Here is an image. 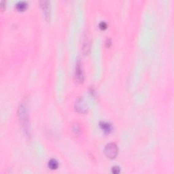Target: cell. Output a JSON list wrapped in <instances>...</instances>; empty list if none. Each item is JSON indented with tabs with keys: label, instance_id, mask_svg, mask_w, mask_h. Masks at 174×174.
<instances>
[{
	"label": "cell",
	"instance_id": "obj_5",
	"mask_svg": "<svg viewBox=\"0 0 174 174\" xmlns=\"http://www.w3.org/2000/svg\"><path fill=\"white\" fill-rule=\"evenodd\" d=\"M40 5L44 12V14L45 15V17L46 18V19L48 20L50 18V2L48 1H41Z\"/></svg>",
	"mask_w": 174,
	"mask_h": 174
},
{
	"label": "cell",
	"instance_id": "obj_6",
	"mask_svg": "<svg viewBox=\"0 0 174 174\" xmlns=\"http://www.w3.org/2000/svg\"><path fill=\"white\" fill-rule=\"evenodd\" d=\"M100 126H101V128L102 129V130H103V131L106 133H109L111 132L112 129V125H110V123L106 122H101Z\"/></svg>",
	"mask_w": 174,
	"mask_h": 174
},
{
	"label": "cell",
	"instance_id": "obj_10",
	"mask_svg": "<svg viewBox=\"0 0 174 174\" xmlns=\"http://www.w3.org/2000/svg\"><path fill=\"white\" fill-rule=\"evenodd\" d=\"M112 172L113 173H115V174L119 173L120 172H121V169H120V167H117V166L113 167L112 169Z\"/></svg>",
	"mask_w": 174,
	"mask_h": 174
},
{
	"label": "cell",
	"instance_id": "obj_4",
	"mask_svg": "<svg viewBox=\"0 0 174 174\" xmlns=\"http://www.w3.org/2000/svg\"><path fill=\"white\" fill-rule=\"evenodd\" d=\"M75 80L79 83H82L84 81V75L82 69L81 67V63L80 61H78L76 63V67H75Z\"/></svg>",
	"mask_w": 174,
	"mask_h": 174
},
{
	"label": "cell",
	"instance_id": "obj_7",
	"mask_svg": "<svg viewBox=\"0 0 174 174\" xmlns=\"http://www.w3.org/2000/svg\"><path fill=\"white\" fill-rule=\"evenodd\" d=\"M27 4L26 2L25 1H21L18 2L17 4H16V8L19 11H24L25 9L27 8Z\"/></svg>",
	"mask_w": 174,
	"mask_h": 174
},
{
	"label": "cell",
	"instance_id": "obj_3",
	"mask_svg": "<svg viewBox=\"0 0 174 174\" xmlns=\"http://www.w3.org/2000/svg\"><path fill=\"white\" fill-rule=\"evenodd\" d=\"M75 110L80 113H85L87 112L88 106L83 97H80L76 100L75 104Z\"/></svg>",
	"mask_w": 174,
	"mask_h": 174
},
{
	"label": "cell",
	"instance_id": "obj_1",
	"mask_svg": "<svg viewBox=\"0 0 174 174\" xmlns=\"http://www.w3.org/2000/svg\"><path fill=\"white\" fill-rule=\"evenodd\" d=\"M19 118L24 130L25 131H29V120H28L26 107L24 106H21L19 108Z\"/></svg>",
	"mask_w": 174,
	"mask_h": 174
},
{
	"label": "cell",
	"instance_id": "obj_9",
	"mask_svg": "<svg viewBox=\"0 0 174 174\" xmlns=\"http://www.w3.org/2000/svg\"><path fill=\"white\" fill-rule=\"evenodd\" d=\"M99 28L101 29H102V30H104V29H106L107 27V23H106V22H104V21H102L101 23H99Z\"/></svg>",
	"mask_w": 174,
	"mask_h": 174
},
{
	"label": "cell",
	"instance_id": "obj_2",
	"mask_svg": "<svg viewBox=\"0 0 174 174\" xmlns=\"http://www.w3.org/2000/svg\"><path fill=\"white\" fill-rule=\"evenodd\" d=\"M104 153H105L106 156L110 158V159H115L117 154H118V148H117V145L114 143L107 144L106 146L105 147V149H104Z\"/></svg>",
	"mask_w": 174,
	"mask_h": 174
},
{
	"label": "cell",
	"instance_id": "obj_8",
	"mask_svg": "<svg viewBox=\"0 0 174 174\" xmlns=\"http://www.w3.org/2000/svg\"><path fill=\"white\" fill-rule=\"evenodd\" d=\"M48 167L50 169L55 170L59 167V163L55 159H51L48 162Z\"/></svg>",
	"mask_w": 174,
	"mask_h": 174
}]
</instances>
